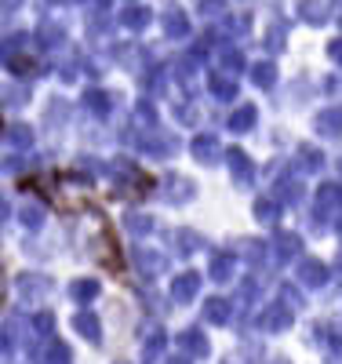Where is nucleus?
<instances>
[{
    "label": "nucleus",
    "instance_id": "nucleus-13",
    "mask_svg": "<svg viewBox=\"0 0 342 364\" xmlns=\"http://www.w3.org/2000/svg\"><path fill=\"white\" fill-rule=\"evenodd\" d=\"M255 124V106H240L233 117H230V132H247Z\"/></svg>",
    "mask_w": 342,
    "mask_h": 364
},
{
    "label": "nucleus",
    "instance_id": "nucleus-6",
    "mask_svg": "<svg viewBox=\"0 0 342 364\" xmlns=\"http://www.w3.org/2000/svg\"><path fill=\"white\" fill-rule=\"evenodd\" d=\"M73 324H77V331H80L84 339H91V343H99V339H102V328H99V317H95V314H87V310H84V314L73 317Z\"/></svg>",
    "mask_w": 342,
    "mask_h": 364
},
{
    "label": "nucleus",
    "instance_id": "nucleus-32",
    "mask_svg": "<svg viewBox=\"0 0 342 364\" xmlns=\"http://www.w3.org/2000/svg\"><path fill=\"white\" fill-rule=\"evenodd\" d=\"M0 299H4V277H0Z\"/></svg>",
    "mask_w": 342,
    "mask_h": 364
},
{
    "label": "nucleus",
    "instance_id": "nucleus-28",
    "mask_svg": "<svg viewBox=\"0 0 342 364\" xmlns=\"http://www.w3.org/2000/svg\"><path fill=\"white\" fill-rule=\"evenodd\" d=\"M302 277H306V281H321L324 269H321V266H302Z\"/></svg>",
    "mask_w": 342,
    "mask_h": 364
},
{
    "label": "nucleus",
    "instance_id": "nucleus-1",
    "mask_svg": "<svg viewBox=\"0 0 342 364\" xmlns=\"http://www.w3.org/2000/svg\"><path fill=\"white\" fill-rule=\"evenodd\" d=\"M84 245H87V252L95 255L102 266H109V269L120 266V252H117L113 230H109V223L99 215V211H87V233H84Z\"/></svg>",
    "mask_w": 342,
    "mask_h": 364
},
{
    "label": "nucleus",
    "instance_id": "nucleus-8",
    "mask_svg": "<svg viewBox=\"0 0 342 364\" xmlns=\"http://www.w3.org/2000/svg\"><path fill=\"white\" fill-rule=\"evenodd\" d=\"M230 314H233V310H230L226 299H208V302H204V317H208L211 324H226Z\"/></svg>",
    "mask_w": 342,
    "mask_h": 364
},
{
    "label": "nucleus",
    "instance_id": "nucleus-21",
    "mask_svg": "<svg viewBox=\"0 0 342 364\" xmlns=\"http://www.w3.org/2000/svg\"><path fill=\"white\" fill-rule=\"evenodd\" d=\"M211 87H215V95L226 99V102L237 95V84H233V80H223V77H215V80H211Z\"/></svg>",
    "mask_w": 342,
    "mask_h": 364
},
{
    "label": "nucleus",
    "instance_id": "nucleus-7",
    "mask_svg": "<svg viewBox=\"0 0 342 364\" xmlns=\"http://www.w3.org/2000/svg\"><path fill=\"white\" fill-rule=\"evenodd\" d=\"M233 266H237V259H233L230 252L215 255V259H211V269H208L211 281H230V277H233Z\"/></svg>",
    "mask_w": 342,
    "mask_h": 364
},
{
    "label": "nucleus",
    "instance_id": "nucleus-23",
    "mask_svg": "<svg viewBox=\"0 0 342 364\" xmlns=\"http://www.w3.org/2000/svg\"><path fill=\"white\" fill-rule=\"evenodd\" d=\"M255 215H259L262 223H273V215H277V204H273V200H259V204H255Z\"/></svg>",
    "mask_w": 342,
    "mask_h": 364
},
{
    "label": "nucleus",
    "instance_id": "nucleus-29",
    "mask_svg": "<svg viewBox=\"0 0 342 364\" xmlns=\"http://www.w3.org/2000/svg\"><path fill=\"white\" fill-rule=\"evenodd\" d=\"M124 22H128V26H146V11H128Z\"/></svg>",
    "mask_w": 342,
    "mask_h": 364
},
{
    "label": "nucleus",
    "instance_id": "nucleus-10",
    "mask_svg": "<svg viewBox=\"0 0 342 364\" xmlns=\"http://www.w3.org/2000/svg\"><path fill=\"white\" fill-rule=\"evenodd\" d=\"M193 154H197L201 161H208V164H215V161H219V157H223V149H219V142H215L211 135H201V139L193 142Z\"/></svg>",
    "mask_w": 342,
    "mask_h": 364
},
{
    "label": "nucleus",
    "instance_id": "nucleus-16",
    "mask_svg": "<svg viewBox=\"0 0 342 364\" xmlns=\"http://www.w3.org/2000/svg\"><path fill=\"white\" fill-rule=\"evenodd\" d=\"M22 226H29V230H41V226H44V208L29 200V204L22 208Z\"/></svg>",
    "mask_w": 342,
    "mask_h": 364
},
{
    "label": "nucleus",
    "instance_id": "nucleus-19",
    "mask_svg": "<svg viewBox=\"0 0 342 364\" xmlns=\"http://www.w3.org/2000/svg\"><path fill=\"white\" fill-rule=\"evenodd\" d=\"M84 102H87V109H91V113H99V117L109 109V99L102 95V91H87V95H84Z\"/></svg>",
    "mask_w": 342,
    "mask_h": 364
},
{
    "label": "nucleus",
    "instance_id": "nucleus-5",
    "mask_svg": "<svg viewBox=\"0 0 342 364\" xmlns=\"http://www.w3.org/2000/svg\"><path fill=\"white\" fill-rule=\"evenodd\" d=\"M178 346H182L186 353H193V357H204V353H208V339L201 336L197 328H186L182 336H178Z\"/></svg>",
    "mask_w": 342,
    "mask_h": 364
},
{
    "label": "nucleus",
    "instance_id": "nucleus-15",
    "mask_svg": "<svg viewBox=\"0 0 342 364\" xmlns=\"http://www.w3.org/2000/svg\"><path fill=\"white\" fill-rule=\"evenodd\" d=\"M41 364H70V350H66V343H48Z\"/></svg>",
    "mask_w": 342,
    "mask_h": 364
},
{
    "label": "nucleus",
    "instance_id": "nucleus-24",
    "mask_svg": "<svg viewBox=\"0 0 342 364\" xmlns=\"http://www.w3.org/2000/svg\"><path fill=\"white\" fill-rule=\"evenodd\" d=\"M149 226H153V223H149L146 215H128V230H132V233H149Z\"/></svg>",
    "mask_w": 342,
    "mask_h": 364
},
{
    "label": "nucleus",
    "instance_id": "nucleus-2",
    "mask_svg": "<svg viewBox=\"0 0 342 364\" xmlns=\"http://www.w3.org/2000/svg\"><path fill=\"white\" fill-rule=\"evenodd\" d=\"M22 51H26V37L4 41V44H0V63H4L8 70H15V73H26V70H29V58H26Z\"/></svg>",
    "mask_w": 342,
    "mask_h": 364
},
{
    "label": "nucleus",
    "instance_id": "nucleus-18",
    "mask_svg": "<svg viewBox=\"0 0 342 364\" xmlns=\"http://www.w3.org/2000/svg\"><path fill=\"white\" fill-rule=\"evenodd\" d=\"M70 291H73V299H77V302H91V299L99 295V284H95V281H77Z\"/></svg>",
    "mask_w": 342,
    "mask_h": 364
},
{
    "label": "nucleus",
    "instance_id": "nucleus-27",
    "mask_svg": "<svg viewBox=\"0 0 342 364\" xmlns=\"http://www.w3.org/2000/svg\"><path fill=\"white\" fill-rule=\"evenodd\" d=\"M252 77H255V84H273V70L269 66H255Z\"/></svg>",
    "mask_w": 342,
    "mask_h": 364
},
{
    "label": "nucleus",
    "instance_id": "nucleus-4",
    "mask_svg": "<svg viewBox=\"0 0 342 364\" xmlns=\"http://www.w3.org/2000/svg\"><path fill=\"white\" fill-rule=\"evenodd\" d=\"M201 291V273H178L171 281V302H190Z\"/></svg>",
    "mask_w": 342,
    "mask_h": 364
},
{
    "label": "nucleus",
    "instance_id": "nucleus-14",
    "mask_svg": "<svg viewBox=\"0 0 342 364\" xmlns=\"http://www.w3.org/2000/svg\"><path fill=\"white\" fill-rule=\"evenodd\" d=\"M164 331H149V339H146V350H142V360L146 364H153V360H157L161 357V350H164Z\"/></svg>",
    "mask_w": 342,
    "mask_h": 364
},
{
    "label": "nucleus",
    "instance_id": "nucleus-3",
    "mask_svg": "<svg viewBox=\"0 0 342 364\" xmlns=\"http://www.w3.org/2000/svg\"><path fill=\"white\" fill-rule=\"evenodd\" d=\"M18 291H22L26 302H41L51 291V281L41 277V273H22V277H18Z\"/></svg>",
    "mask_w": 342,
    "mask_h": 364
},
{
    "label": "nucleus",
    "instance_id": "nucleus-17",
    "mask_svg": "<svg viewBox=\"0 0 342 364\" xmlns=\"http://www.w3.org/2000/svg\"><path fill=\"white\" fill-rule=\"evenodd\" d=\"M175 245H178V252H182V255H190V252H197V248H201V237H197V233H190V230H178V233H175Z\"/></svg>",
    "mask_w": 342,
    "mask_h": 364
},
{
    "label": "nucleus",
    "instance_id": "nucleus-30",
    "mask_svg": "<svg viewBox=\"0 0 342 364\" xmlns=\"http://www.w3.org/2000/svg\"><path fill=\"white\" fill-rule=\"evenodd\" d=\"M8 211H11L8 208V197H0V219H8Z\"/></svg>",
    "mask_w": 342,
    "mask_h": 364
},
{
    "label": "nucleus",
    "instance_id": "nucleus-20",
    "mask_svg": "<svg viewBox=\"0 0 342 364\" xmlns=\"http://www.w3.org/2000/svg\"><path fill=\"white\" fill-rule=\"evenodd\" d=\"M288 321H292V317H284V314L277 310V306H273V310H266V314L259 317V324H262V328H269V331H273V328H284Z\"/></svg>",
    "mask_w": 342,
    "mask_h": 364
},
{
    "label": "nucleus",
    "instance_id": "nucleus-22",
    "mask_svg": "<svg viewBox=\"0 0 342 364\" xmlns=\"http://www.w3.org/2000/svg\"><path fill=\"white\" fill-rule=\"evenodd\" d=\"M33 328H37V331H41V336L48 339V336H51V331H55V317H51V314H37V321H33Z\"/></svg>",
    "mask_w": 342,
    "mask_h": 364
},
{
    "label": "nucleus",
    "instance_id": "nucleus-9",
    "mask_svg": "<svg viewBox=\"0 0 342 364\" xmlns=\"http://www.w3.org/2000/svg\"><path fill=\"white\" fill-rule=\"evenodd\" d=\"M230 171L237 175V182H252V161H247L240 149H230V157H226Z\"/></svg>",
    "mask_w": 342,
    "mask_h": 364
},
{
    "label": "nucleus",
    "instance_id": "nucleus-26",
    "mask_svg": "<svg viewBox=\"0 0 342 364\" xmlns=\"http://www.w3.org/2000/svg\"><path fill=\"white\" fill-rule=\"evenodd\" d=\"M277 245H281V255H295L299 240H295V237H277Z\"/></svg>",
    "mask_w": 342,
    "mask_h": 364
},
{
    "label": "nucleus",
    "instance_id": "nucleus-11",
    "mask_svg": "<svg viewBox=\"0 0 342 364\" xmlns=\"http://www.w3.org/2000/svg\"><path fill=\"white\" fill-rule=\"evenodd\" d=\"M135 255H139V269H142V273H149V277H157V273L164 269V255H157V252L139 248Z\"/></svg>",
    "mask_w": 342,
    "mask_h": 364
},
{
    "label": "nucleus",
    "instance_id": "nucleus-25",
    "mask_svg": "<svg viewBox=\"0 0 342 364\" xmlns=\"http://www.w3.org/2000/svg\"><path fill=\"white\" fill-rule=\"evenodd\" d=\"M0 95L8 99V106H22V102H26V91H18V87H4Z\"/></svg>",
    "mask_w": 342,
    "mask_h": 364
},
{
    "label": "nucleus",
    "instance_id": "nucleus-31",
    "mask_svg": "<svg viewBox=\"0 0 342 364\" xmlns=\"http://www.w3.org/2000/svg\"><path fill=\"white\" fill-rule=\"evenodd\" d=\"M168 364H190V360H186V357H171Z\"/></svg>",
    "mask_w": 342,
    "mask_h": 364
},
{
    "label": "nucleus",
    "instance_id": "nucleus-12",
    "mask_svg": "<svg viewBox=\"0 0 342 364\" xmlns=\"http://www.w3.org/2000/svg\"><path fill=\"white\" fill-rule=\"evenodd\" d=\"M4 142H8L11 149H29V146H33V132H29L26 124H15V128H8Z\"/></svg>",
    "mask_w": 342,
    "mask_h": 364
}]
</instances>
